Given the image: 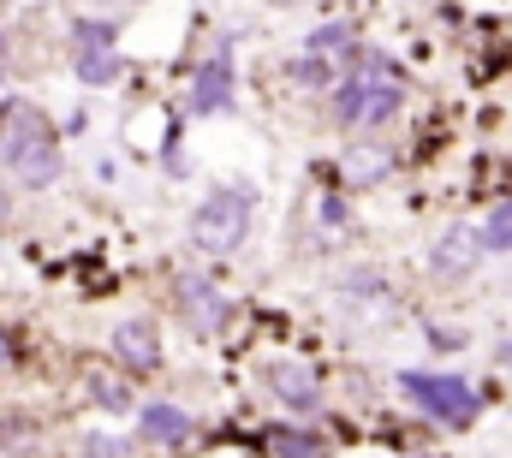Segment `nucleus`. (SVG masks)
Masks as SVG:
<instances>
[{
  "mask_svg": "<svg viewBox=\"0 0 512 458\" xmlns=\"http://www.w3.org/2000/svg\"><path fill=\"white\" fill-rule=\"evenodd\" d=\"M405 108V72L387 60L382 48H364L358 66H346L328 90V114L340 119V131H382Z\"/></svg>",
  "mask_w": 512,
  "mask_h": 458,
  "instance_id": "nucleus-1",
  "label": "nucleus"
},
{
  "mask_svg": "<svg viewBox=\"0 0 512 458\" xmlns=\"http://www.w3.org/2000/svg\"><path fill=\"white\" fill-rule=\"evenodd\" d=\"M0 167L18 173L30 191H48L66 173L60 137H54V125H48L42 108H30V102H6L0 108Z\"/></svg>",
  "mask_w": 512,
  "mask_h": 458,
  "instance_id": "nucleus-2",
  "label": "nucleus"
},
{
  "mask_svg": "<svg viewBox=\"0 0 512 458\" xmlns=\"http://www.w3.org/2000/svg\"><path fill=\"white\" fill-rule=\"evenodd\" d=\"M251 215H256V185H215L203 203H197V215H191V244L203 250V256H233V250H245V238H251Z\"/></svg>",
  "mask_w": 512,
  "mask_h": 458,
  "instance_id": "nucleus-3",
  "label": "nucleus"
},
{
  "mask_svg": "<svg viewBox=\"0 0 512 458\" xmlns=\"http://www.w3.org/2000/svg\"><path fill=\"white\" fill-rule=\"evenodd\" d=\"M399 393L441 429H471L477 423V387L447 369H399Z\"/></svg>",
  "mask_w": 512,
  "mask_h": 458,
  "instance_id": "nucleus-4",
  "label": "nucleus"
},
{
  "mask_svg": "<svg viewBox=\"0 0 512 458\" xmlns=\"http://www.w3.org/2000/svg\"><path fill=\"white\" fill-rule=\"evenodd\" d=\"M239 102V60H233V36H221L209 48V60L191 72V90H185V114L209 119V114H233Z\"/></svg>",
  "mask_w": 512,
  "mask_h": 458,
  "instance_id": "nucleus-5",
  "label": "nucleus"
},
{
  "mask_svg": "<svg viewBox=\"0 0 512 458\" xmlns=\"http://www.w3.org/2000/svg\"><path fill=\"white\" fill-rule=\"evenodd\" d=\"M72 66H78V78H84L90 90H102V84H114V78L126 72L108 18H78V24H72Z\"/></svg>",
  "mask_w": 512,
  "mask_h": 458,
  "instance_id": "nucleus-6",
  "label": "nucleus"
},
{
  "mask_svg": "<svg viewBox=\"0 0 512 458\" xmlns=\"http://www.w3.org/2000/svg\"><path fill=\"white\" fill-rule=\"evenodd\" d=\"M483 232L471 227V221H453V227L435 238V250H429V274L441 280V286H459V280H471L477 268H483Z\"/></svg>",
  "mask_w": 512,
  "mask_h": 458,
  "instance_id": "nucleus-7",
  "label": "nucleus"
},
{
  "mask_svg": "<svg viewBox=\"0 0 512 458\" xmlns=\"http://www.w3.org/2000/svg\"><path fill=\"white\" fill-rule=\"evenodd\" d=\"M179 304H185V316H191L197 334H221L233 322V304H227V292L209 274H179Z\"/></svg>",
  "mask_w": 512,
  "mask_h": 458,
  "instance_id": "nucleus-8",
  "label": "nucleus"
},
{
  "mask_svg": "<svg viewBox=\"0 0 512 458\" xmlns=\"http://www.w3.org/2000/svg\"><path fill=\"white\" fill-rule=\"evenodd\" d=\"M268 387H274V399H280L286 411H298V417H316V411H322V387H316L310 363H292V357H280V363L268 369Z\"/></svg>",
  "mask_w": 512,
  "mask_h": 458,
  "instance_id": "nucleus-9",
  "label": "nucleus"
},
{
  "mask_svg": "<svg viewBox=\"0 0 512 458\" xmlns=\"http://www.w3.org/2000/svg\"><path fill=\"white\" fill-rule=\"evenodd\" d=\"M114 357L126 363L131 375H149V369H161V334H155V322L149 316H131L114 328Z\"/></svg>",
  "mask_w": 512,
  "mask_h": 458,
  "instance_id": "nucleus-10",
  "label": "nucleus"
},
{
  "mask_svg": "<svg viewBox=\"0 0 512 458\" xmlns=\"http://www.w3.org/2000/svg\"><path fill=\"white\" fill-rule=\"evenodd\" d=\"M137 435L155 441V447H185L191 441V411H179L167 399H149V405H137Z\"/></svg>",
  "mask_w": 512,
  "mask_h": 458,
  "instance_id": "nucleus-11",
  "label": "nucleus"
},
{
  "mask_svg": "<svg viewBox=\"0 0 512 458\" xmlns=\"http://www.w3.org/2000/svg\"><path fill=\"white\" fill-rule=\"evenodd\" d=\"M304 54H322V60H334V66L346 72V66H358V60H364V36H358L352 24H340V18H334V24H316V30L304 36Z\"/></svg>",
  "mask_w": 512,
  "mask_h": 458,
  "instance_id": "nucleus-12",
  "label": "nucleus"
},
{
  "mask_svg": "<svg viewBox=\"0 0 512 458\" xmlns=\"http://www.w3.org/2000/svg\"><path fill=\"white\" fill-rule=\"evenodd\" d=\"M268 453L274 458H328V447H322V435H310V429H274V435H268Z\"/></svg>",
  "mask_w": 512,
  "mask_h": 458,
  "instance_id": "nucleus-13",
  "label": "nucleus"
},
{
  "mask_svg": "<svg viewBox=\"0 0 512 458\" xmlns=\"http://www.w3.org/2000/svg\"><path fill=\"white\" fill-rule=\"evenodd\" d=\"M292 78H298L304 90H334L340 66H334V60H322V54H304V48H298V60H292Z\"/></svg>",
  "mask_w": 512,
  "mask_h": 458,
  "instance_id": "nucleus-14",
  "label": "nucleus"
},
{
  "mask_svg": "<svg viewBox=\"0 0 512 458\" xmlns=\"http://www.w3.org/2000/svg\"><path fill=\"white\" fill-rule=\"evenodd\" d=\"M477 232H483V250L489 256H512V203L489 209V221H477Z\"/></svg>",
  "mask_w": 512,
  "mask_h": 458,
  "instance_id": "nucleus-15",
  "label": "nucleus"
},
{
  "mask_svg": "<svg viewBox=\"0 0 512 458\" xmlns=\"http://www.w3.org/2000/svg\"><path fill=\"white\" fill-rule=\"evenodd\" d=\"M387 167H393V161H387L382 149H358V155H352V161H346L340 173H352V185L364 191V185H382V179H387Z\"/></svg>",
  "mask_w": 512,
  "mask_h": 458,
  "instance_id": "nucleus-16",
  "label": "nucleus"
},
{
  "mask_svg": "<svg viewBox=\"0 0 512 458\" xmlns=\"http://www.w3.org/2000/svg\"><path fill=\"white\" fill-rule=\"evenodd\" d=\"M316 227L322 232H346L352 227V209H346L340 191H322V203H316Z\"/></svg>",
  "mask_w": 512,
  "mask_h": 458,
  "instance_id": "nucleus-17",
  "label": "nucleus"
},
{
  "mask_svg": "<svg viewBox=\"0 0 512 458\" xmlns=\"http://www.w3.org/2000/svg\"><path fill=\"white\" fill-rule=\"evenodd\" d=\"M84 458H131V447L120 435H90V441H84Z\"/></svg>",
  "mask_w": 512,
  "mask_h": 458,
  "instance_id": "nucleus-18",
  "label": "nucleus"
},
{
  "mask_svg": "<svg viewBox=\"0 0 512 458\" xmlns=\"http://www.w3.org/2000/svg\"><path fill=\"white\" fill-rule=\"evenodd\" d=\"M90 393H96L108 411H126V405H131V393L120 387V381H90Z\"/></svg>",
  "mask_w": 512,
  "mask_h": 458,
  "instance_id": "nucleus-19",
  "label": "nucleus"
},
{
  "mask_svg": "<svg viewBox=\"0 0 512 458\" xmlns=\"http://www.w3.org/2000/svg\"><path fill=\"white\" fill-rule=\"evenodd\" d=\"M495 357H501V369L512 375V340H501V351H495Z\"/></svg>",
  "mask_w": 512,
  "mask_h": 458,
  "instance_id": "nucleus-20",
  "label": "nucleus"
},
{
  "mask_svg": "<svg viewBox=\"0 0 512 458\" xmlns=\"http://www.w3.org/2000/svg\"><path fill=\"white\" fill-rule=\"evenodd\" d=\"M6 363H12V340H6V334H0V369H6Z\"/></svg>",
  "mask_w": 512,
  "mask_h": 458,
  "instance_id": "nucleus-21",
  "label": "nucleus"
},
{
  "mask_svg": "<svg viewBox=\"0 0 512 458\" xmlns=\"http://www.w3.org/2000/svg\"><path fill=\"white\" fill-rule=\"evenodd\" d=\"M6 209H12V197H6V185H0V221H6Z\"/></svg>",
  "mask_w": 512,
  "mask_h": 458,
  "instance_id": "nucleus-22",
  "label": "nucleus"
},
{
  "mask_svg": "<svg viewBox=\"0 0 512 458\" xmlns=\"http://www.w3.org/2000/svg\"><path fill=\"white\" fill-rule=\"evenodd\" d=\"M405 458H435V453H405Z\"/></svg>",
  "mask_w": 512,
  "mask_h": 458,
  "instance_id": "nucleus-23",
  "label": "nucleus"
},
{
  "mask_svg": "<svg viewBox=\"0 0 512 458\" xmlns=\"http://www.w3.org/2000/svg\"><path fill=\"white\" fill-rule=\"evenodd\" d=\"M0 54H6V36H0Z\"/></svg>",
  "mask_w": 512,
  "mask_h": 458,
  "instance_id": "nucleus-24",
  "label": "nucleus"
}]
</instances>
